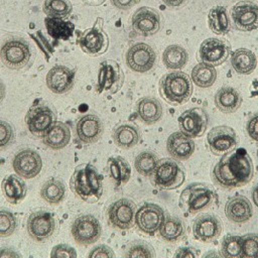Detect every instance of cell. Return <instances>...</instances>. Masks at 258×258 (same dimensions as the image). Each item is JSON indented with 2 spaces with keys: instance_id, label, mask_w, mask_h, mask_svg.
Returning a JSON list of instances; mask_svg holds the SVG:
<instances>
[{
  "instance_id": "cell-7",
  "label": "cell",
  "mask_w": 258,
  "mask_h": 258,
  "mask_svg": "<svg viewBox=\"0 0 258 258\" xmlns=\"http://www.w3.org/2000/svg\"><path fill=\"white\" fill-rule=\"evenodd\" d=\"M56 122V115L51 107L42 102L36 101L27 111L25 123L31 135L42 138L48 129Z\"/></svg>"
},
{
  "instance_id": "cell-27",
  "label": "cell",
  "mask_w": 258,
  "mask_h": 258,
  "mask_svg": "<svg viewBox=\"0 0 258 258\" xmlns=\"http://www.w3.org/2000/svg\"><path fill=\"white\" fill-rule=\"evenodd\" d=\"M242 104L240 93L233 87H222L215 95V105L223 113H234Z\"/></svg>"
},
{
  "instance_id": "cell-15",
  "label": "cell",
  "mask_w": 258,
  "mask_h": 258,
  "mask_svg": "<svg viewBox=\"0 0 258 258\" xmlns=\"http://www.w3.org/2000/svg\"><path fill=\"white\" fill-rule=\"evenodd\" d=\"M71 232L78 244L87 246L100 239L102 228L97 218L92 215H83L75 220Z\"/></svg>"
},
{
  "instance_id": "cell-34",
  "label": "cell",
  "mask_w": 258,
  "mask_h": 258,
  "mask_svg": "<svg viewBox=\"0 0 258 258\" xmlns=\"http://www.w3.org/2000/svg\"><path fill=\"white\" fill-rule=\"evenodd\" d=\"M209 28L216 34L224 35L230 31V19L224 6L213 7L208 15Z\"/></svg>"
},
{
  "instance_id": "cell-51",
  "label": "cell",
  "mask_w": 258,
  "mask_h": 258,
  "mask_svg": "<svg viewBox=\"0 0 258 258\" xmlns=\"http://www.w3.org/2000/svg\"><path fill=\"white\" fill-rule=\"evenodd\" d=\"M161 1L170 8H179L183 6L187 0H161Z\"/></svg>"
},
{
  "instance_id": "cell-37",
  "label": "cell",
  "mask_w": 258,
  "mask_h": 258,
  "mask_svg": "<svg viewBox=\"0 0 258 258\" xmlns=\"http://www.w3.org/2000/svg\"><path fill=\"white\" fill-rule=\"evenodd\" d=\"M40 196L46 203L56 205L66 198V187L59 179L52 177L43 183L40 189Z\"/></svg>"
},
{
  "instance_id": "cell-6",
  "label": "cell",
  "mask_w": 258,
  "mask_h": 258,
  "mask_svg": "<svg viewBox=\"0 0 258 258\" xmlns=\"http://www.w3.org/2000/svg\"><path fill=\"white\" fill-rule=\"evenodd\" d=\"M151 176L156 187L170 190L179 187L184 182L185 172L183 167L175 160L162 158L158 160Z\"/></svg>"
},
{
  "instance_id": "cell-12",
  "label": "cell",
  "mask_w": 258,
  "mask_h": 258,
  "mask_svg": "<svg viewBox=\"0 0 258 258\" xmlns=\"http://www.w3.org/2000/svg\"><path fill=\"white\" fill-rule=\"evenodd\" d=\"M180 131L190 138H199L204 135L209 123V116L205 109L194 107L183 111L178 119Z\"/></svg>"
},
{
  "instance_id": "cell-5",
  "label": "cell",
  "mask_w": 258,
  "mask_h": 258,
  "mask_svg": "<svg viewBox=\"0 0 258 258\" xmlns=\"http://www.w3.org/2000/svg\"><path fill=\"white\" fill-rule=\"evenodd\" d=\"M159 94L169 104H184L192 94L191 80L182 72L167 73L160 79Z\"/></svg>"
},
{
  "instance_id": "cell-23",
  "label": "cell",
  "mask_w": 258,
  "mask_h": 258,
  "mask_svg": "<svg viewBox=\"0 0 258 258\" xmlns=\"http://www.w3.org/2000/svg\"><path fill=\"white\" fill-rule=\"evenodd\" d=\"M104 125L97 115H83L77 122V136L83 143L91 144L97 142L102 137Z\"/></svg>"
},
{
  "instance_id": "cell-17",
  "label": "cell",
  "mask_w": 258,
  "mask_h": 258,
  "mask_svg": "<svg viewBox=\"0 0 258 258\" xmlns=\"http://www.w3.org/2000/svg\"><path fill=\"white\" fill-rule=\"evenodd\" d=\"M234 28L251 31L258 27V3L252 0L239 1L231 11Z\"/></svg>"
},
{
  "instance_id": "cell-41",
  "label": "cell",
  "mask_w": 258,
  "mask_h": 258,
  "mask_svg": "<svg viewBox=\"0 0 258 258\" xmlns=\"http://www.w3.org/2000/svg\"><path fill=\"white\" fill-rule=\"evenodd\" d=\"M242 255V237L227 235L223 238L221 244V256L226 258H241Z\"/></svg>"
},
{
  "instance_id": "cell-36",
  "label": "cell",
  "mask_w": 258,
  "mask_h": 258,
  "mask_svg": "<svg viewBox=\"0 0 258 258\" xmlns=\"http://www.w3.org/2000/svg\"><path fill=\"white\" fill-rule=\"evenodd\" d=\"M188 60L187 51L179 45L172 44L167 46L162 54L163 64L169 70H180Z\"/></svg>"
},
{
  "instance_id": "cell-19",
  "label": "cell",
  "mask_w": 258,
  "mask_h": 258,
  "mask_svg": "<svg viewBox=\"0 0 258 258\" xmlns=\"http://www.w3.org/2000/svg\"><path fill=\"white\" fill-rule=\"evenodd\" d=\"M12 166L16 174L26 179L35 177L42 168V159L40 155L30 149L19 150L13 157Z\"/></svg>"
},
{
  "instance_id": "cell-44",
  "label": "cell",
  "mask_w": 258,
  "mask_h": 258,
  "mask_svg": "<svg viewBox=\"0 0 258 258\" xmlns=\"http://www.w3.org/2000/svg\"><path fill=\"white\" fill-rule=\"evenodd\" d=\"M241 258H258V235L247 234L242 237Z\"/></svg>"
},
{
  "instance_id": "cell-46",
  "label": "cell",
  "mask_w": 258,
  "mask_h": 258,
  "mask_svg": "<svg viewBox=\"0 0 258 258\" xmlns=\"http://www.w3.org/2000/svg\"><path fill=\"white\" fill-rule=\"evenodd\" d=\"M50 257L51 258H76L77 252L73 247L67 244H58L52 248Z\"/></svg>"
},
{
  "instance_id": "cell-42",
  "label": "cell",
  "mask_w": 258,
  "mask_h": 258,
  "mask_svg": "<svg viewBox=\"0 0 258 258\" xmlns=\"http://www.w3.org/2000/svg\"><path fill=\"white\" fill-rule=\"evenodd\" d=\"M124 257L152 258V257H155V253H154L153 248L149 244H147L143 241H134L126 249Z\"/></svg>"
},
{
  "instance_id": "cell-28",
  "label": "cell",
  "mask_w": 258,
  "mask_h": 258,
  "mask_svg": "<svg viewBox=\"0 0 258 258\" xmlns=\"http://www.w3.org/2000/svg\"><path fill=\"white\" fill-rule=\"evenodd\" d=\"M71 140V130L62 122H55L42 137L43 143L54 150L66 147Z\"/></svg>"
},
{
  "instance_id": "cell-53",
  "label": "cell",
  "mask_w": 258,
  "mask_h": 258,
  "mask_svg": "<svg viewBox=\"0 0 258 258\" xmlns=\"http://www.w3.org/2000/svg\"><path fill=\"white\" fill-rule=\"evenodd\" d=\"M250 94L252 97H257L258 96V78L254 79L252 82V87L250 90Z\"/></svg>"
},
{
  "instance_id": "cell-3",
  "label": "cell",
  "mask_w": 258,
  "mask_h": 258,
  "mask_svg": "<svg viewBox=\"0 0 258 258\" xmlns=\"http://www.w3.org/2000/svg\"><path fill=\"white\" fill-rule=\"evenodd\" d=\"M34 52L29 42L18 35L5 37L0 45V59L10 70H23L33 62Z\"/></svg>"
},
{
  "instance_id": "cell-11",
  "label": "cell",
  "mask_w": 258,
  "mask_h": 258,
  "mask_svg": "<svg viewBox=\"0 0 258 258\" xmlns=\"http://www.w3.org/2000/svg\"><path fill=\"white\" fill-rule=\"evenodd\" d=\"M123 83L124 74L117 61L107 59L100 63L97 79L98 93L109 92L110 94H115L122 88Z\"/></svg>"
},
{
  "instance_id": "cell-26",
  "label": "cell",
  "mask_w": 258,
  "mask_h": 258,
  "mask_svg": "<svg viewBox=\"0 0 258 258\" xmlns=\"http://www.w3.org/2000/svg\"><path fill=\"white\" fill-rule=\"evenodd\" d=\"M136 110L139 119L148 125L158 122L163 113L160 102L153 97H145L140 99L136 104Z\"/></svg>"
},
{
  "instance_id": "cell-4",
  "label": "cell",
  "mask_w": 258,
  "mask_h": 258,
  "mask_svg": "<svg viewBox=\"0 0 258 258\" xmlns=\"http://www.w3.org/2000/svg\"><path fill=\"white\" fill-rule=\"evenodd\" d=\"M219 202L215 189L202 182L188 184L180 194L178 205L183 213L195 215L207 210Z\"/></svg>"
},
{
  "instance_id": "cell-29",
  "label": "cell",
  "mask_w": 258,
  "mask_h": 258,
  "mask_svg": "<svg viewBox=\"0 0 258 258\" xmlns=\"http://www.w3.org/2000/svg\"><path fill=\"white\" fill-rule=\"evenodd\" d=\"M1 188L5 199L12 205H16L24 200L26 196L25 182L15 174L7 175L3 178Z\"/></svg>"
},
{
  "instance_id": "cell-47",
  "label": "cell",
  "mask_w": 258,
  "mask_h": 258,
  "mask_svg": "<svg viewBox=\"0 0 258 258\" xmlns=\"http://www.w3.org/2000/svg\"><path fill=\"white\" fill-rule=\"evenodd\" d=\"M246 131L252 140L258 142V112L249 117L246 123Z\"/></svg>"
},
{
  "instance_id": "cell-25",
  "label": "cell",
  "mask_w": 258,
  "mask_h": 258,
  "mask_svg": "<svg viewBox=\"0 0 258 258\" xmlns=\"http://www.w3.org/2000/svg\"><path fill=\"white\" fill-rule=\"evenodd\" d=\"M225 215L231 222L242 224L250 220L253 215V208L246 197L236 196L226 204Z\"/></svg>"
},
{
  "instance_id": "cell-1",
  "label": "cell",
  "mask_w": 258,
  "mask_h": 258,
  "mask_svg": "<svg viewBox=\"0 0 258 258\" xmlns=\"http://www.w3.org/2000/svg\"><path fill=\"white\" fill-rule=\"evenodd\" d=\"M253 162L244 149L229 151L216 163L213 169V180L222 188L240 187L252 179Z\"/></svg>"
},
{
  "instance_id": "cell-49",
  "label": "cell",
  "mask_w": 258,
  "mask_h": 258,
  "mask_svg": "<svg viewBox=\"0 0 258 258\" xmlns=\"http://www.w3.org/2000/svg\"><path fill=\"white\" fill-rule=\"evenodd\" d=\"M199 255L198 250L192 247H180L176 250L174 257L179 258H195Z\"/></svg>"
},
{
  "instance_id": "cell-35",
  "label": "cell",
  "mask_w": 258,
  "mask_h": 258,
  "mask_svg": "<svg viewBox=\"0 0 258 258\" xmlns=\"http://www.w3.org/2000/svg\"><path fill=\"white\" fill-rule=\"evenodd\" d=\"M110 176L117 186L124 185L131 176V168L128 162L121 156L110 157L108 159Z\"/></svg>"
},
{
  "instance_id": "cell-52",
  "label": "cell",
  "mask_w": 258,
  "mask_h": 258,
  "mask_svg": "<svg viewBox=\"0 0 258 258\" xmlns=\"http://www.w3.org/2000/svg\"><path fill=\"white\" fill-rule=\"evenodd\" d=\"M0 257H20V255L10 248L0 249Z\"/></svg>"
},
{
  "instance_id": "cell-24",
  "label": "cell",
  "mask_w": 258,
  "mask_h": 258,
  "mask_svg": "<svg viewBox=\"0 0 258 258\" xmlns=\"http://www.w3.org/2000/svg\"><path fill=\"white\" fill-rule=\"evenodd\" d=\"M194 140L181 131L173 132L166 141V150L170 156L177 160H186L195 152Z\"/></svg>"
},
{
  "instance_id": "cell-31",
  "label": "cell",
  "mask_w": 258,
  "mask_h": 258,
  "mask_svg": "<svg viewBox=\"0 0 258 258\" xmlns=\"http://www.w3.org/2000/svg\"><path fill=\"white\" fill-rule=\"evenodd\" d=\"M48 34L55 40H69L74 33L75 25L69 20L47 16L44 19Z\"/></svg>"
},
{
  "instance_id": "cell-39",
  "label": "cell",
  "mask_w": 258,
  "mask_h": 258,
  "mask_svg": "<svg viewBox=\"0 0 258 258\" xmlns=\"http://www.w3.org/2000/svg\"><path fill=\"white\" fill-rule=\"evenodd\" d=\"M158 157L153 151H142L134 160L135 169L143 176H151L158 162Z\"/></svg>"
},
{
  "instance_id": "cell-43",
  "label": "cell",
  "mask_w": 258,
  "mask_h": 258,
  "mask_svg": "<svg viewBox=\"0 0 258 258\" xmlns=\"http://www.w3.org/2000/svg\"><path fill=\"white\" fill-rule=\"evenodd\" d=\"M17 227V220L7 210H0V237H8L14 233Z\"/></svg>"
},
{
  "instance_id": "cell-32",
  "label": "cell",
  "mask_w": 258,
  "mask_h": 258,
  "mask_svg": "<svg viewBox=\"0 0 258 258\" xmlns=\"http://www.w3.org/2000/svg\"><path fill=\"white\" fill-rule=\"evenodd\" d=\"M231 64L236 73L240 75H249L255 70L257 58L250 49L239 48L232 54Z\"/></svg>"
},
{
  "instance_id": "cell-30",
  "label": "cell",
  "mask_w": 258,
  "mask_h": 258,
  "mask_svg": "<svg viewBox=\"0 0 258 258\" xmlns=\"http://www.w3.org/2000/svg\"><path fill=\"white\" fill-rule=\"evenodd\" d=\"M140 140V132L138 128L132 124H120L113 131L114 143L124 149H129L137 145Z\"/></svg>"
},
{
  "instance_id": "cell-21",
  "label": "cell",
  "mask_w": 258,
  "mask_h": 258,
  "mask_svg": "<svg viewBox=\"0 0 258 258\" xmlns=\"http://www.w3.org/2000/svg\"><path fill=\"white\" fill-rule=\"evenodd\" d=\"M222 230L223 227L220 219L212 214H202L192 224L194 237L205 243L218 239Z\"/></svg>"
},
{
  "instance_id": "cell-48",
  "label": "cell",
  "mask_w": 258,
  "mask_h": 258,
  "mask_svg": "<svg viewBox=\"0 0 258 258\" xmlns=\"http://www.w3.org/2000/svg\"><path fill=\"white\" fill-rule=\"evenodd\" d=\"M88 257H90V258H98V257L113 258V257H115V253L107 245H99L91 250V252L88 254Z\"/></svg>"
},
{
  "instance_id": "cell-13",
  "label": "cell",
  "mask_w": 258,
  "mask_h": 258,
  "mask_svg": "<svg viewBox=\"0 0 258 258\" xmlns=\"http://www.w3.org/2000/svg\"><path fill=\"white\" fill-rule=\"evenodd\" d=\"M56 229L53 215L47 211H36L29 215L27 220V232L30 238L36 242L48 240Z\"/></svg>"
},
{
  "instance_id": "cell-18",
  "label": "cell",
  "mask_w": 258,
  "mask_h": 258,
  "mask_svg": "<svg viewBox=\"0 0 258 258\" xmlns=\"http://www.w3.org/2000/svg\"><path fill=\"white\" fill-rule=\"evenodd\" d=\"M164 218L165 214L161 207L156 204L146 203L137 210L135 223L141 232L147 235H154L159 231Z\"/></svg>"
},
{
  "instance_id": "cell-22",
  "label": "cell",
  "mask_w": 258,
  "mask_h": 258,
  "mask_svg": "<svg viewBox=\"0 0 258 258\" xmlns=\"http://www.w3.org/2000/svg\"><path fill=\"white\" fill-rule=\"evenodd\" d=\"M76 70H72L66 66L56 64L52 67L46 75V86L55 94H63L69 92L75 84Z\"/></svg>"
},
{
  "instance_id": "cell-45",
  "label": "cell",
  "mask_w": 258,
  "mask_h": 258,
  "mask_svg": "<svg viewBox=\"0 0 258 258\" xmlns=\"http://www.w3.org/2000/svg\"><path fill=\"white\" fill-rule=\"evenodd\" d=\"M14 140V131L12 126L4 121L0 120V148L9 146Z\"/></svg>"
},
{
  "instance_id": "cell-14",
  "label": "cell",
  "mask_w": 258,
  "mask_h": 258,
  "mask_svg": "<svg viewBox=\"0 0 258 258\" xmlns=\"http://www.w3.org/2000/svg\"><path fill=\"white\" fill-rule=\"evenodd\" d=\"M231 52V45L226 39L210 37L205 39L199 49V59L209 66L217 67L226 61Z\"/></svg>"
},
{
  "instance_id": "cell-10",
  "label": "cell",
  "mask_w": 258,
  "mask_h": 258,
  "mask_svg": "<svg viewBox=\"0 0 258 258\" xmlns=\"http://www.w3.org/2000/svg\"><path fill=\"white\" fill-rule=\"evenodd\" d=\"M136 205L129 199L121 198L113 202L108 208V220L110 224L119 230H128L135 225Z\"/></svg>"
},
{
  "instance_id": "cell-55",
  "label": "cell",
  "mask_w": 258,
  "mask_h": 258,
  "mask_svg": "<svg viewBox=\"0 0 258 258\" xmlns=\"http://www.w3.org/2000/svg\"><path fill=\"white\" fill-rule=\"evenodd\" d=\"M87 4L89 5H93V6H96V5H100L102 4L105 0H84Z\"/></svg>"
},
{
  "instance_id": "cell-54",
  "label": "cell",
  "mask_w": 258,
  "mask_h": 258,
  "mask_svg": "<svg viewBox=\"0 0 258 258\" xmlns=\"http://www.w3.org/2000/svg\"><path fill=\"white\" fill-rule=\"evenodd\" d=\"M252 201H253L254 205L258 208V184H256L253 187V190H252Z\"/></svg>"
},
{
  "instance_id": "cell-50",
  "label": "cell",
  "mask_w": 258,
  "mask_h": 258,
  "mask_svg": "<svg viewBox=\"0 0 258 258\" xmlns=\"http://www.w3.org/2000/svg\"><path fill=\"white\" fill-rule=\"evenodd\" d=\"M139 0H111V3L119 9L126 10L128 8H131L136 3H138Z\"/></svg>"
},
{
  "instance_id": "cell-33",
  "label": "cell",
  "mask_w": 258,
  "mask_h": 258,
  "mask_svg": "<svg viewBox=\"0 0 258 258\" xmlns=\"http://www.w3.org/2000/svg\"><path fill=\"white\" fill-rule=\"evenodd\" d=\"M185 234L183 222L174 216H165L164 221L159 229L160 237L167 242H175L181 239Z\"/></svg>"
},
{
  "instance_id": "cell-38",
  "label": "cell",
  "mask_w": 258,
  "mask_h": 258,
  "mask_svg": "<svg viewBox=\"0 0 258 258\" xmlns=\"http://www.w3.org/2000/svg\"><path fill=\"white\" fill-rule=\"evenodd\" d=\"M217 80V71L215 67L204 62L198 63L191 70V82L200 88H209Z\"/></svg>"
},
{
  "instance_id": "cell-16",
  "label": "cell",
  "mask_w": 258,
  "mask_h": 258,
  "mask_svg": "<svg viewBox=\"0 0 258 258\" xmlns=\"http://www.w3.org/2000/svg\"><path fill=\"white\" fill-rule=\"evenodd\" d=\"M206 141L209 150L214 155H224L235 149L238 143V138L233 128L221 125L211 129Z\"/></svg>"
},
{
  "instance_id": "cell-40",
  "label": "cell",
  "mask_w": 258,
  "mask_h": 258,
  "mask_svg": "<svg viewBox=\"0 0 258 258\" xmlns=\"http://www.w3.org/2000/svg\"><path fill=\"white\" fill-rule=\"evenodd\" d=\"M42 9L49 17L64 18L71 14L73 7L68 0H45Z\"/></svg>"
},
{
  "instance_id": "cell-56",
  "label": "cell",
  "mask_w": 258,
  "mask_h": 258,
  "mask_svg": "<svg viewBox=\"0 0 258 258\" xmlns=\"http://www.w3.org/2000/svg\"><path fill=\"white\" fill-rule=\"evenodd\" d=\"M5 97V86L4 84L0 81V102L4 99Z\"/></svg>"
},
{
  "instance_id": "cell-20",
  "label": "cell",
  "mask_w": 258,
  "mask_h": 258,
  "mask_svg": "<svg viewBox=\"0 0 258 258\" xmlns=\"http://www.w3.org/2000/svg\"><path fill=\"white\" fill-rule=\"evenodd\" d=\"M133 30L141 36L153 35L161 28V17L158 11L150 7H141L132 16Z\"/></svg>"
},
{
  "instance_id": "cell-2",
  "label": "cell",
  "mask_w": 258,
  "mask_h": 258,
  "mask_svg": "<svg viewBox=\"0 0 258 258\" xmlns=\"http://www.w3.org/2000/svg\"><path fill=\"white\" fill-rule=\"evenodd\" d=\"M71 189L84 202L97 203L103 194V176L91 163H83L76 167L71 180Z\"/></svg>"
},
{
  "instance_id": "cell-8",
  "label": "cell",
  "mask_w": 258,
  "mask_h": 258,
  "mask_svg": "<svg viewBox=\"0 0 258 258\" xmlns=\"http://www.w3.org/2000/svg\"><path fill=\"white\" fill-rule=\"evenodd\" d=\"M103 19L98 18L94 25L80 33L78 43L86 53L97 56L107 51L109 46V38L103 29Z\"/></svg>"
},
{
  "instance_id": "cell-9",
  "label": "cell",
  "mask_w": 258,
  "mask_h": 258,
  "mask_svg": "<svg viewBox=\"0 0 258 258\" xmlns=\"http://www.w3.org/2000/svg\"><path fill=\"white\" fill-rule=\"evenodd\" d=\"M125 60L127 67L135 73H147L156 63V53L152 46L144 42L132 44L126 51Z\"/></svg>"
}]
</instances>
